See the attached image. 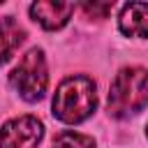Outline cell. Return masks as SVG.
<instances>
[{"label": "cell", "mask_w": 148, "mask_h": 148, "mask_svg": "<svg viewBox=\"0 0 148 148\" xmlns=\"http://www.w3.org/2000/svg\"><path fill=\"white\" fill-rule=\"evenodd\" d=\"M97 106V88L90 76H67L53 97V116L67 125L83 123Z\"/></svg>", "instance_id": "obj_1"}, {"label": "cell", "mask_w": 148, "mask_h": 148, "mask_svg": "<svg viewBox=\"0 0 148 148\" xmlns=\"http://www.w3.org/2000/svg\"><path fill=\"white\" fill-rule=\"evenodd\" d=\"M148 104V72L143 67H123L109 88V113L130 118Z\"/></svg>", "instance_id": "obj_2"}, {"label": "cell", "mask_w": 148, "mask_h": 148, "mask_svg": "<svg viewBox=\"0 0 148 148\" xmlns=\"http://www.w3.org/2000/svg\"><path fill=\"white\" fill-rule=\"evenodd\" d=\"M23 39H25V30L14 16L0 18V65H5L14 56V51L23 44Z\"/></svg>", "instance_id": "obj_7"}, {"label": "cell", "mask_w": 148, "mask_h": 148, "mask_svg": "<svg viewBox=\"0 0 148 148\" xmlns=\"http://www.w3.org/2000/svg\"><path fill=\"white\" fill-rule=\"evenodd\" d=\"M81 9L86 12V16H97V18H104V16L113 9V5H109V2H102V5L92 2V5H83Z\"/></svg>", "instance_id": "obj_9"}, {"label": "cell", "mask_w": 148, "mask_h": 148, "mask_svg": "<svg viewBox=\"0 0 148 148\" xmlns=\"http://www.w3.org/2000/svg\"><path fill=\"white\" fill-rule=\"evenodd\" d=\"M53 148H95V139L79 132H60L53 139Z\"/></svg>", "instance_id": "obj_8"}, {"label": "cell", "mask_w": 148, "mask_h": 148, "mask_svg": "<svg viewBox=\"0 0 148 148\" xmlns=\"http://www.w3.org/2000/svg\"><path fill=\"white\" fill-rule=\"evenodd\" d=\"M44 125L35 116H18L0 127V148H37Z\"/></svg>", "instance_id": "obj_4"}, {"label": "cell", "mask_w": 148, "mask_h": 148, "mask_svg": "<svg viewBox=\"0 0 148 148\" xmlns=\"http://www.w3.org/2000/svg\"><path fill=\"white\" fill-rule=\"evenodd\" d=\"M118 25L127 37H148V2H127L120 9Z\"/></svg>", "instance_id": "obj_6"}, {"label": "cell", "mask_w": 148, "mask_h": 148, "mask_svg": "<svg viewBox=\"0 0 148 148\" xmlns=\"http://www.w3.org/2000/svg\"><path fill=\"white\" fill-rule=\"evenodd\" d=\"M9 83L14 90L25 99V102H37L44 97L46 86H49V74H46V62L44 53L39 49H30L18 65L9 74Z\"/></svg>", "instance_id": "obj_3"}, {"label": "cell", "mask_w": 148, "mask_h": 148, "mask_svg": "<svg viewBox=\"0 0 148 148\" xmlns=\"http://www.w3.org/2000/svg\"><path fill=\"white\" fill-rule=\"evenodd\" d=\"M74 12V5L72 2H51V0H44V2H35L30 5V16L46 30H58L62 28L69 16Z\"/></svg>", "instance_id": "obj_5"}]
</instances>
